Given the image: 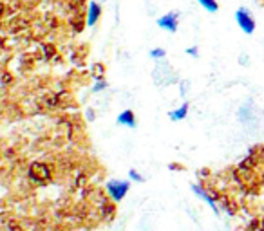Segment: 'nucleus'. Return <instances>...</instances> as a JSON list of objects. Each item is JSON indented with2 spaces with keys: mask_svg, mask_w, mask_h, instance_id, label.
<instances>
[{
  "mask_svg": "<svg viewBox=\"0 0 264 231\" xmlns=\"http://www.w3.org/2000/svg\"><path fill=\"white\" fill-rule=\"evenodd\" d=\"M118 125L134 128V126H136V116H134V112H132V110H123V112L118 116Z\"/></svg>",
  "mask_w": 264,
  "mask_h": 231,
  "instance_id": "6",
  "label": "nucleus"
},
{
  "mask_svg": "<svg viewBox=\"0 0 264 231\" xmlns=\"http://www.w3.org/2000/svg\"><path fill=\"white\" fill-rule=\"evenodd\" d=\"M157 25H159L161 29L168 31V33H176V31H177V25H179L177 13H167V15H163V17L157 20Z\"/></svg>",
  "mask_w": 264,
  "mask_h": 231,
  "instance_id": "3",
  "label": "nucleus"
},
{
  "mask_svg": "<svg viewBox=\"0 0 264 231\" xmlns=\"http://www.w3.org/2000/svg\"><path fill=\"white\" fill-rule=\"evenodd\" d=\"M199 4L206 9V11H210V13H216L217 9H219V4H217V0H198Z\"/></svg>",
  "mask_w": 264,
  "mask_h": 231,
  "instance_id": "8",
  "label": "nucleus"
},
{
  "mask_svg": "<svg viewBox=\"0 0 264 231\" xmlns=\"http://www.w3.org/2000/svg\"><path fill=\"white\" fill-rule=\"evenodd\" d=\"M102 17V6L98 2H90L89 9H87V24L89 25H96V22Z\"/></svg>",
  "mask_w": 264,
  "mask_h": 231,
  "instance_id": "5",
  "label": "nucleus"
},
{
  "mask_svg": "<svg viewBox=\"0 0 264 231\" xmlns=\"http://www.w3.org/2000/svg\"><path fill=\"white\" fill-rule=\"evenodd\" d=\"M235 22L239 25L242 33H246V35H252L253 31H255V18H253L252 11L246 9V7H239L237 11H235Z\"/></svg>",
  "mask_w": 264,
  "mask_h": 231,
  "instance_id": "1",
  "label": "nucleus"
},
{
  "mask_svg": "<svg viewBox=\"0 0 264 231\" xmlns=\"http://www.w3.org/2000/svg\"><path fill=\"white\" fill-rule=\"evenodd\" d=\"M192 190H194V193H196V195H198L199 199H203V201L206 202V204H208V206H210L212 210L216 211V213H219V208H217L216 199H214V197H212L210 193H208V191L204 190V188H201V186H198V184H194Z\"/></svg>",
  "mask_w": 264,
  "mask_h": 231,
  "instance_id": "4",
  "label": "nucleus"
},
{
  "mask_svg": "<svg viewBox=\"0 0 264 231\" xmlns=\"http://www.w3.org/2000/svg\"><path fill=\"white\" fill-rule=\"evenodd\" d=\"M129 177H131L134 183H141V181H143V177H141V175H139L136 170H131V172H129Z\"/></svg>",
  "mask_w": 264,
  "mask_h": 231,
  "instance_id": "10",
  "label": "nucleus"
},
{
  "mask_svg": "<svg viewBox=\"0 0 264 231\" xmlns=\"http://www.w3.org/2000/svg\"><path fill=\"white\" fill-rule=\"evenodd\" d=\"M186 53L190 54V56H198V47H190V49H186Z\"/></svg>",
  "mask_w": 264,
  "mask_h": 231,
  "instance_id": "11",
  "label": "nucleus"
},
{
  "mask_svg": "<svg viewBox=\"0 0 264 231\" xmlns=\"http://www.w3.org/2000/svg\"><path fill=\"white\" fill-rule=\"evenodd\" d=\"M165 49H152V51H150V56H152V58H165Z\"/></svg>",
  "mask_w": 264,
  "mask_h": 231,
  "instance_id": "9",
  "label": "nucleus"
},
{
  "mask_svg": "<svg viewBox=\"0 0 264 231\" xmlns=\"http://www.w3.org/2000/svg\"><path fill=\"white\" fill-rule=\"evenodd\" d=\"M188 110H190L188 103H183L179 108L172 110V112L168 114V116H170V119H172V121H181V119H185L186 116H188Z\"/></svg>",
  "mask_w": 264,
  "mask_h": 231,
  "instance_id": "7",
  "label": "nucleus"
},
{
  "mask_svg": "<svg viewBox=\"0 0 264 231\" xmlns=\"http://www.w3.org/2000/svg\"><path fill=\"white\" fill-rule=\"evenodd\" d=\"M107 193L110 195V199L114 202H120L125 199V195L129 193V188H131V184L127 183V181H120V179H114V181H109L107 183Z\"/></svg>",
  "mask_w": 264,
  "mask_h": 231,
  "instance_id": "2",
  "label": "nucleus"
}]
</instances>
